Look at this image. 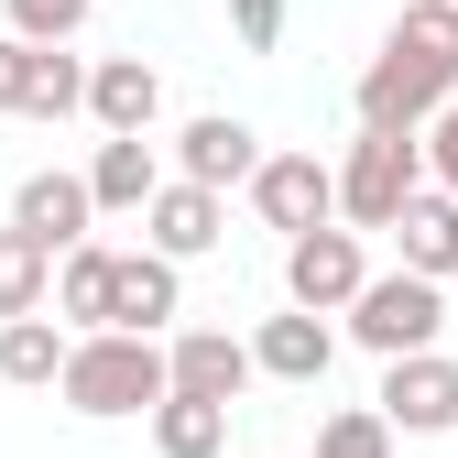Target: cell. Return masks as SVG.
<instances>
[{
    "instance_id": "obj_21",
    "label": "cell",
    "mask_w": 458,
    "mask_h": 458,
    "mask_svg": "<svg viewBox=\"0 0 458 458\" xmlns=\"http://www.w3.org/2000/svg\"><path fill=\"white\" fill-rule=\"evenodd\" d=\"M77 109H88V66H77V55L66 44H33V98H22V121H77Z\"/></svg>"
},
{
    "instance_id": "obj_9",
    "label": "cell",
    "mask_w": 458,
    "mask_h": 458,
    "mask_svg": "<svg viewBox=\"0 0 458 458\" xmlns=\"http://www.w3.org/2000/svg\"><path fill=\"white\" fill-rule=\"evenodd\" d=\"M164 360H175V393H186V404H241V393L262 382L251 338H229V327H175Z\"/></svg>"
},
{
    "instance_id": "obj_2",
    "label": "cell",
    "mask_w": 458,
    "mask_h": 458,
    "mask_svg": "<svg viewBox=\"0 0 458 458\" xmlns=\"http://www.w3.org/2000/svg\"><path fill=\"white\" fill-rule=\"evenodd\" d=\"M360 131H404V142H426L437 131V109L458 98V77L437 66V55H415V44H393L382 33V55H371V66H360Z\"/></svg>"
},
{
    "instance_id": "obj_1",
    "label": "cell",
    "mask_w": 458,
    "mask_h": 458,
    "mask_svg": "<svg viewBox=\"0 0 458 458\" xmlns=\"http://www.w3.org/2000/svg\"><path fill=\"white\" fill-rule=\"evenodd\" d=\"M66 415L88 426H121V415H164L175 404V360H164V338H121V327H98L66 350Z\"/></svg>"
},
{
    "instance_id": "obj_16",
    "label": "cell",
    "mask_w": 458,
    "mask_h": 458,
    "mask_svg": "<svg viewBox=\"0 0 458 458\" xmlns=\"http://www.w3.org/2000/svg\"><path fill=\"white\" fill-rule=\"evenodd\" d=\"M66 350H77L66 317H12V327H0V382H12V393H55V382H66Z\"/></svg>"
},
{
    "instance_id": "obj_18",
    "label": "cell",
    "mask_w": 458,
    "mask_h": 458,
    "mask_svg": "<svg viewBox=\"0 0 458 458\" xmlns=\"http://www.w3.org/2000/svg\"><path fill=\"white\" fill-rule=\"evenodd\" d=\"M393 241H404V273L447 284V273H458V197H447V186H426L404 218H393Z\"/></svg>"
},
{
    "instance_id": "obj_27",
    "label": "cell",
    "mask_w": 458,
    "mask_h": 458,
    "mask_svg": "<svg viewBox=\"0 0 458 458\" xmlns=\"http://www.w3.org/2000/svg\"><path fill=\"white\" fill-rule=\"evenodd\" d=\"M22 98H33V44L0 33V109H22Z\"/></svg>"
},
{
    "instance_id": "obj_13",
    "label": "cell",
    "mask_w": 458,
    "mask_h": 458,
    "mask_svg": "<svg viewBox=\"0 0 458 458\" xmlns=\"http://www.w3.org/2000/svg\"><path fill=\"white\" fill-rule=\"evenodd\" d=\"M251 360H262V382H295V393H317V382H327V360H338V327L284 306V317H262V327H251Z\"/></svg>"
},
{
    "instance_id": "obj_6",
    "label": "cell",
    "mask_w": 458,
    "mask_h": 458,
    "mask_svg": "<svg viewBox=\"0 0 458 458\" xmlns=\"http://www.w3.org/2000/svg\"><path fill=\"white\" fill-rule=\"evenodd\" d=\"M251 208H262V229H284V241L338 229V164H317V153H273L262 175H251Z\"/></svg>"
},
{
    "instance_id": "obj_15",
    "label": "cell",
    "mask_w": 458,
    "mask_h": 458,
    "mask_svg": "<svg viewBox=\"0 0 458 458\" xmlns=\"http://www.w3.org/2000/svg\"><path fill=\"white\" fill-rule=\"evenodd\" d=\"M164 186H175V175H164L153 142H98V153H88V197H98V218H131V208H153Z\"/></svg>"
},
{
    "instance_id": "obj_25",
    "label": "cell",
    "mask_w": 458,
    "mask_h": 458,
    "mask_svg": "<svg viewBox=\"0 0 458 458\" xmlns=\"http://www.w3.org/2000/svg\"><path fill=\"white\" fill-rule=\"evenodd\" d=\"M284 22H295V0H229V33H241L251 55H273V44H284Z\"/></svg>"
},
{
    "instance_id": "obj_17",
    "label": "cell",
    "mask_w": 458,
    "mask_h": 458,
    "mask_svg": "<svg viewBox=\"0 0 458 458\" xmlns=\"http://www.w3.org/2000/svg\"><path fill=\"white\" fill-rule=\"evenodd\" d=\"M109 284H121V251H109V241L66 251V262H55V317H66L77 338H98L109 327Z\"/></svg>"
},
{
    "instance_id": "obj_23",
    "label": "cell",
    "mask_w": 458,
    "mask_h": 458,
    "mask_svg": "<svg viewBox=\"0 0 458 458\" xmlns=\"http://www.w3.org/2000/svg\"><path fill=\"white\" fill-rule=\"evenodd\" d=\"M317 458H393V426H382V404H338V415L317 426Z\"/></svg>"
},
{
    "instance_id": "obj_26",
    "label": "cell",
    "mask_w": 458,
    "mask_h": 458,
    "mask_svg": "<svg viewBox=\"0 0 458 458\" xmlns=\"http://www.w3.org/2000/svg\"><path fill=\"white\" fill-rule=\"evenodd\" d=\"M426 186H447V197H458V98L437 109V131H426Z\"/></svg>"
},
{
    "instance_id": "obj_5",
    "label": "cell",
    "mask_w": 458,
    "mask_h": 458,
    "mask_svg": "<svg viewBox=\"0 0 458 458\" xmlns=\"http://www.w3.org/2000/svg\"><path fill=\"white\" fill-rule=\"evenodd\" d=\"M360 284H371L360 229H306V241H284V306L295 317H350Z\"/></svg>"
},
{
    "instance_id": "obj_24",
    "label": "cell",
    "mask_w": 458,
    "mask_h": 458,
    "mask_svg": "<svg viewBox=\"0 0 458 458\" xmlns=\"http://www.w3.org/2000/svg\"><path fill=\"white\" fill-rule=\"evenodd\" d=\"M393 44H415V55H437V66L458 77V0H404V22H393Z\"/></svg>"
},
{
    "instance_id": "obj_12",
    "label": "cell",
    "mask_w": 458,
    "mask_h": 458,
    "mask_svg": "<svg viewBox=\"0 0 458 458\" xmlns=\"http://www.w3.org/2000/svg\"><path fill=\"white\" fill-rule=\"evenodd\" d=\"M88 218H98V197H88V175H66V164L22 175V197H12V229H33L55 262H66V251H88Z\"/></svg>"
},
{
    "instance_id": "obj_7",
    "label": "cell",
    "mask_w": 458,
    "mask_h": 458,
    "mask_svg": "<svg viewBox=\"0 0 458 458\" xmlns=\"http://www.w3.org/2000/svg\"><path fill=\"white\" fill-rule=\"evenodd\" d=\"M88 121H98V142H153L164 66H153V55H98V66H88Z\"/></svg>"
},
{
    "instance_id": "obj_22",
    "label": "cell",
    "mask_w": 458,
    "mask_h": 458,
    "mask_svg": "<svg viewBox=\"0 0 458 458\" xmlns=\"http://www.w3.org/2000/svg\"><path fill=\"white\" fill-rule=\"evenodd\" d=\"M88 12H98V0H0V33H22V44H77L88 33Z\"/></svg>"
},
{
    "instance_id": "obj_14",
    "label": "cell",
    "mask_w": 458,
    "mask_h": 458,
    "mask_svg": "<svg viewBox=\"0 0 458 458\" xmlns=\"http://www.w3.org/2000/svg\"><path fill=\"white\" fill-rule=\"evenodd\" d=\"M142 229H153V251H164V262H197V251H218V241H229V197H208V186H186V175H175V186L142 208Z\"/></svg>"
},
{
    "instance_id": "obj_4",
    "label": "cell",
    "mask_w": 458,
    "mask_h": 458,
    "mask_svg": "<svg viewBox=\"0 0 458 458\" xmlns=\"http://www.w3.org/2000/svg\"><path fill=\"white\" fill-rule=\"evenodd\" d=\"M415 197H426V142H404V131H360L350 164H338V229H393Z\"/></svg>"
},
{
    "instance_id": "obj_8",
    "label": "cell",
    "mask_w": 458,
    "mask_h": 458,
    "mask_svg": "<svg viewBox=\"0 0 458 458\" xmlns=\"http://www.w3.org/2000/svg\"><path fill=\"white\" fill-rule=\"evenodd\" d=\"M262 164H273V153H262V131H251V121H229V109H197V121L175 131V175H186V186H208V197L251 186Z\"/></svg>"
},
{
    "instance_id": "obj_3",
    "label": "cell",
    "mask_w": 458,
    "mask_h": 458,
    "mask_svg": "<svg viewBox=\"0 0 458 458\" xmlns=\"http://www.w3.org/2000/svg\"><path fill=\"white\" fill-rule=\"evenodd\" d=\"M437 327H447V284H426V273H371L360 306H350V338H360L382 371L393 360H426Z\"/></svg>"
},
{
    "instance_id": "obj_19",
    "label": "cell",
    "mask_w": 458,
    "mask_h": 458,
    "mask_svg": "<svg viewBox=\"0 0 458 458\" xmlns=\"http://www.w3.org/2000/svg\"><path fill=\"white\" fill-rule=\"evenodd\" d=\"M44 306H55V251L33 241V229H0V327L44 317Z\"/></svg>"
},
{
    "instance_id": "obj_11",
    "label": "cell",
    "mask_w": 458,
    "mask_h": 458,
    "mask_svg": "<svg viewBox=\"0 0 458 458\" xmlns=\"http://www.w3.org/2000/svg\"><path fill=\"white\" fill-rule=\"evenodd\" d=\"M186 317V262H164V251H121V284H109V327L121 338H164Z\"/></svg>"
},
{
    "instance_id": "obj_10",
    "label": "cell",
    "mask_w": 458,
    "mask_h": 458,
    "mask_svg": "<svg viewBox=\"0 0 458 458\" xmlns=\"http://www.w3.org/2000/svg\"><path fill=\"white\" fill-rule=\"evenodd\" d=\"M371 404H382V426H393V437H447V426H458V360H447V350L393 360Z\"/></svg>"
},
{
    "instance_id": "obj_20",
    "label": "cell",
    "mask_w": 458,
    "mask_h": 458,
    "mask_svg": "<svg viewBox=\"0 0 458 458\" xmlns=\"http://www.w3.org/2000/svg\"><path fill=\"white\" fill-rule=\"evenodd\" d=\"M218 447H229V404H186L175 393L153 415V458H218Z\"/></svg>"
}]
</instances>
